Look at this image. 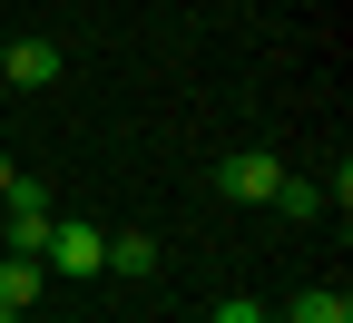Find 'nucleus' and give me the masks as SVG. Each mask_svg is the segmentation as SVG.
Returning a JSON list of instances; mask_svg holds the SVG:
<instances>
[{
    "instance_id": "obj_2",
    "label": "nucleus",
    "mask_w": 353,
    "mask_h": 323,
    "mask_svg": "<svg viewBox=\"0 0 353 323\" xmlns=\"http://www.w3.org/2000/svg\"><path fill=\"white\" fill-rule=\"evenodd\" d=\"M39 264H50V274H69V284H88V274L108 264V236H99V225H69V216H50V245H39Z\"/></svg>"
},
{
    "instance_id": "obj_4",
    "label": "nucleus",
    "mask_w": 353,
    "mask_h": 323,
    "mask_svg": "<svg viewBox=\"0 0 353 323\" xmlns=\"http://www.w3.org/2000/svg\"><path fill=\"white\" fill-rule=\"evenodd\" d=\"M0 79L10 88H50L59 79V39H0Z\"/></svg>"
},
{
    "instance_id": "obj_12",
    "label": "nucleus",
    "mask_w": 353,
    "mask_h": 323,
    "mask_svg": "<svg viewBox=\"0 0 353 323\" xmlns=\"http://www.w3.org/2000/svg\"><path fill=\"white\" fill-rule=\"evenodd\" d=\"M0 323H20V313H0Z\"/></svg>"
},
{
    "instance_id": "obj_6",
    "label": "nucleus",
    "mask_w": 353,
    "mask_h": 323,
    "mask_svg": "<svg viewBox=\"0 0 353 323\" xmlns=\"http://www.w3.org/2000/svg\"><path fill=\"white\" fill-rule=\"evenodd\" d=\"M39 274H50L39 255H0V304H10V313H30V294H39Z\"/></svg>"
},
{
    "instance_id": "obj_9",
    "label": "nucleus",
    "mask_w": 353,
    "mask_h": 323,
    "mask_svg": "<svg viewBox=\"0 0 353 323\" xmlns=\"http://www.w3.org/2000/svg\"><path fill=\"white\" fill-rule=\"evenodd\" d=\"M206 323H275V313H265V304H245V294H236V304H216Z\"/></svg>"
},
{
    "instance_id": "obj_3",
    "label": "nucleus",
    "mask_w": 353,
    "mask_h": 323,
    "mask_svg": "<svg viewBox=\"0 0 353 323\" xmlns=\"http://www.w3.org/2000/svg\"><path fill=\"white\" fill-rule=\"evenodd\" d=\"M275 176H285V157L245 147V157H226V167H216V196H236V206H265V196H275Z\"/></svg>"
},
{
    "instance_id": "obj_5",
    "label": "nucleus",
    "mask_w": 353,
    "mask_h": 323,
    "mask_svg": "<svg viewBox=\"0 0 353 323\" xmlns=\"http://www.w3.org/2000/svg\"><path fill=\"white\" fill-rule=\"evenodd\" d=\"M275 323H353V294H343V284H304Z\"/></svg>"
},
{
    "instance_id": "obj_1",
    "label": "nucleus",
    "mask_w": 353,
    "mask_h": 323,
    "mask_svg": "<svg viewBox=\"0 0 353 323\" xmlns=\"http://www.w3.org/2000/svg\"><path fill=\"white\" fill-rule=\"evenodd\" d=\"M0 245H10V255L50 245V187H39V176H20V187L0 196Z\"/></svg>"
},
{
    "instance_id": "obj_8",
    "label": "nucleus",
    "mask_w": 353,
    "mask_h": 323,
    "mask_svg": "<svg viewBox=\"0 0 353 323\" xmlns=\"http://www.w3.org/2000/svg\"><path fill=\"white\" fill-rule=\"evenodd\" d=\"M108 264L118 274H157V236H108Z\"/></svg>"
},
{
    "instance_id": "obj_10",
    "label": "nucleus",
    "mask_w": 353,
    "mask_h": 323,
    "mask_svg": "<svg viewBox=\"0 0 353 323\" xmlns=\"http://www.w3.org/2000/svg\"><path fill=\"white\" fill-rule=\"evenodd\" d=\"M10 187H20V167H10V147H0V196H10Z\"/></svg>"
},
{
    "instance_id": "obj_7",
    "label": "nucleus",
    "mask_w": 353,
    "mask_h": 323,
    "mask_svg": "<svg viewBox=\"0 0 353 323\" xmlns=\"http://www.w3.org/2000/svg\"><path fill=\"white\" fill-rule=\"evenodd\" d=\"M265 206H285L294 225H314V216H324V187H314V176H275V196H265Z\"/></svg>"
},
{
    "instance_id": "obj_11",
    "label": "nucleus",
    "mask_w": 353,
    "mask_h": 323,
    "mask_svg": "<svg viewBox=\"0 0 353 323\" xmlns=\"http://www.w3.org/2000/svg\"><path fill=\"white\" fill-rule=\"evenodd\" d=\"M0 98H10V79H0Z\"/></svg>"
}]
</instances>
